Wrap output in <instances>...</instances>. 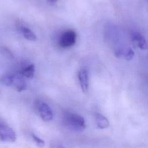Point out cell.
<instances>
[{"instance_id": "3", "label": "cell", "mask_w": 148, "mask_h": 148, "mask_svg": "<svg viewBox=\"0 0 148 148\" xmlns=\"http://www.w3.org/2000/svg\"><path fill=\"white\" fill-rule=\"evenodd\" d=\"M76 41V32L73 30H68L61 35L59 40V45L63 48H67L75 45Z\"/></svg>"}, {"instance_id": "15", "label": "cell", "mask_w": 148, "mask_h": 148, "mask_svg": "<svg viewBox=\"0 0 148 148\" xmlns=\"http://www.w3.org/2000/svg\"><path fill=\"white\" fill-rule=\"evenodd\" d=\"M53 148H65L62 145H54Z\"/></svg>"}, {"instance_id": "1", "label": "cell", "mask_w": 148, "mask_h": 148, "mask_svg": "<svg viewBox=\"0 0 148 148\" xmlns=\"http://www.w3.org/2000/svg\"><path fill=\"white\" fill-rule=\"evenodd\" d=\"M62 121L68 128L75 131H82L86 128L84 118L77 114L66 112L64 113Z\"/></svg>"}, {"instance_id": "12", "label": "cell", "mask_w": 148, "mask_h": 148, "mask_svg": "<svg viewBox=\"0 0 148 148\" xmlns=\"http://www.w3.org/2000/svg\"><path fill=\"white\" fill-rule=\"evenodd\" d=\"M14 78V74L7 73V74L3 75L1 77L0 82L3 84H4L6 86H12V84H13Z\"/></svg>"}, {"instance_id": "16", "label": "cell", "mask_w": 148, "mask_h": 148, "mask_svg": "<svg viewBox=\"0 0 148 148\" xmlns=\"http://www.w3.org/2000/svg\"><path fill=\"white\" fill-rule=\"evenodd\" d=\"M58 0H47V2L49 3H50V4H53L54 3H56Z\"/></svg>"}, {"instance_id": "2", "label": "cell", "mask_w": 148, "mask_h": 148, "mask_svg": "<svg viewBox=\"0 0 148 148\" xmlns=\"http://www.w3.org/2000/svg\"><path fill=\"white\" fill-rule=\"evenodd\" d=\"M35 108L42 119L45 121H51L53 114L50 108L45 102L38 100L35 102Z\"/></svg>"}, {"instance_id": "4", "label": "cell", "mask_w": 148, "mask_h": 148, "mask_svg": "<svg viewBox=\"0 0 148 148\" xmlns=\"http://www.w3.org/2000/svg\"><path fill=\"white\" fill-rule=\"evenodd\" d=\"M16 140L14 131L8 125L0 122V140L6 142H14Z\"/></svg>"}, {"instance_id": "6", "label": "cell", "mask_w": 148, "mask_h": 148, "mask_svg": "<svg viewBox=\"0 0 148 148\" xmlns=\"http://www.w3.org/2000/svg\"><path fill=\"white\" fill-rule=\"evenodd\" d=\"M116 57L123 58L126 60L130 61L133 58L134 52L128 46H121L117 48L114 51Z\"/></svg>"}, {"instance_id": "8", "label": "cell", "mask_w": 148, "mask_h": 148, "mask_svg": "<svg viewBox=\"0 0 148 148\" xmlns=\"http://www.w3.org/2000/svg\"><path fill=\"white\" fill-rule=\"evenodd\" d=\"M12 86L18 92L25 90L27 88V83L23 76L19 74L14 75V78Z\"/></svg>"}, {"instance_id": "10", "label": "cell", "mask_w": 148, "mask_h": 148, "mask_svg": "<svg viewBox=\"0 0 148 148\" xmlns=\"http://www.w3.org/2000/svg\"><path fill=\"white\" fill-rule=\"evenodd\" d=\"M23 77H25L28 79H31L34 77L35 73V66L34 64H30L24 68H23L20 73Z\"/></svg>"}, {"instance_id": "5", "label": "cell", "mask_w": 148, "mask_h": 148, "mask_svg": "<svg viewBox=\"0 0 148 148\" xmlns=\"http://www.w3.org/2000/svg\"><path fill=\"white\" fill-rule=\"evenodd\" d=\"M131 38L133 44L141 50H146L148 47L147 42L145 37L138 32H133L131 34Z\"/></svg>"}, {"instance_id": "11", "label": "cell", "mask_w": 148, "mask_h": 148, "mask_svg": "<svg viewBox=\"0 0 148 148\" xmlns=\"http://www.w3.org/2000/svg\"><path fill=\"white\" fill-rule=\"evenodd\" d=\"M20 31L23 36L27 40L30 41H35L36 40V36L35 34L28 27H21Z\"/></svg>"}, {"instance_id": "9", "label": "cell", "mask_w": 148, "mask_h": 148, "mask_svg": "<svg viewBox=\"0 0 148 148\" xmlns=\"http://www.w3.org/2000/svg\"><path fill=\"white\" fill-rule=\"evenodd\" d=\"M95 117L97 125L99 128L105 129L109 127V121L108 119L103 115L100 113H96Z\"/></svg>"}, {"instance_id": "13", "label": "cell", "mask_w": 148, "mask_h": 148, "mask_svg": "<svg viewBox=\"0 0 148 148\" xmlns=\"http://www.w3.org/2000/svg\"><path fill=\"white\" fill-rule=\"evenodd\" d=\"M1 53L3 54V56H5L6 58H13V55L12 53L10 51V50H9L6 47H1Z\"/></svg>"}, {"instance_id": "7", "label": "cell", "mask_w": 148, "mask_h": 148, "mask_svg": "<svg viewBox=\"0 0 148 148\" xmlns=\"http://www.w3.org/2000/svg\"><path fill=\"white\" fill-rule=\"evenodd\" d=\"M78 79L80 87L83 92H87L88 89V72L86 69H81L78 73Z\"/></svg>"}, {"instance_id": "14", "label": "cell", "mask_w": 148, "mask_h": 148, "mask_svg": "<svg viewBox=\"0 0 148 148\" xmlns=\"http://www.w3.org/2000/svg\"><path fill=\"white\" fill-rule=\"evenodd\" d=\"M32 137L34 142L36 143V145L39 147H43L45 146V142L42 139L39 138L38 136H37L35 134H32Z\"/></svg>"}]
</instances>
